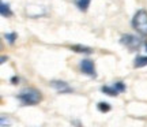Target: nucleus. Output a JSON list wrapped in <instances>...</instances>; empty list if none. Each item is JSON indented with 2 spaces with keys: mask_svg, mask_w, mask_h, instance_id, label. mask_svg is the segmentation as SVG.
Returning a JSON list of instances; mask_svg holds the SVG:
<instances>
[{
  "mask_svg": "<svg viewBox=\"0 0 147 127\" xmlns=\"http://www.w3.org/2000/svg\"><path fill=\"white\" fill-rule=\"evenodd\" d=\"M144 66H147V56H140V55L136 56L135 62H134V67L135 69H142Z\"/></svg>",
  "mask_w": 147,
  "mask_h": 127,
  "instance_id": "obj_10",
  "label": "nucleus"
},
{
  "mask_svg": "<svg viewBox=\"0 0 147 127\" xmlns=\"http://www.w3.org/2000/svg\"><path fill=\"white\" fill-rule=\"evenodd\" d=\"M132 27L140 36H147V11L139 10L132 18Z\"/></svg>",
  "mask_w": 147,
  "mask_h": 127,
  "instance_id": "obj_2",
  "label": "nucleus"
},
{
  "mask_svg": "<svg viewBox=\"0 0 147 127\" xmlns=\"http://www.w3.org/2000/svg\"><path fill=\"white\" fill-rule=\"evenodd\" d=\"M79 70L80 73L84 75H87L90 78H97V71H95L94 62L91 59H83L79 63Z\"/></svg>",
  "mask_w": 147,
  "mask_h": 127,
  "instance_id": "obj_4",
  "label": "nucleus"
},
{
  "mask_svg": "<svg viewBox=\"0 0 147 127\" xmlns=\"http://www.w3.org/2000/svg\"><path fill=\"white\" fill-rule=\"evenodd\" d=\"M71 51H74V52L76 53H84V55H91L93 53V49L90 47H86V45H80V44H78V45H71Z\"/></svg>",
  "mask_w": 147,
  "mask_h": 127,
  "instance_id": "obj_6",
  "label": "nucleus"
},
{
  "mask_svg": "<svg viewBox=\"0 0 147 127\" xmlns=\"http://www.w3.org/2000/svg\"><path fill=\"white\" fill-rule=\"evenodd\" d=\"M90 3H91V0H75V5H76L78 10L82 11V12H86V11L89 10Z\"/></svg>",
  "mask_w": 147,
  "mask_h": 127,
  "instance_id": "obj_8",
  "label": "nucleus"
},
{
  "mask_svg": "<svg viewBox=\"0 0 147 127\" xmlns=\"http://www.w3.org/2000/svg\"><path fill=\"white\" fill-rule=\"evenodd\" d=\"M113 86L119 90V93H124V92H125V89H127L125 84H124L123 81H117V82H115V84H113Z\"/></svg>",
  "mask_w": 147,
  "mask_h": 127,
  "instance_id": "obj_13",
  "label": "nucleus"
},
{
  "mask_svg": "<svg viewBox=\"0 0 147 127\" xmlns=\"http://www.w3.org/2000/svg\"><path fill=\"white\" fill-rule=\"evenodd\" d=\"M49 85L52 86L53 89H56L59 93H74V89L69 86L67 82H64V81H57V79H53L49 82Z\"/></svg>",
  "mask_w": 147,
  "mask_h": 127,
  "instance_id": "obj_5",
  "label": "nucleus"
},
{
  "mask_svg": "<svg viewBox=\"0 0 147 127\" xmlns=\"http://www.w3.org/2000/svg\"><path fill=\"white\" fill-rule=\"evenodd\" d=\"M143 45H144V48H146V51H147V40L144 42H143Z\"/></svg>",
  "mask_w": 147,
  "mask_h": 127,
  "instance_id": "obj_16",
  "label": "nucleus"
},
{
  "mask_svg": "<svg viewBox=\"0 0 147 127\" xmlns=\"http://www.w3.org/2000/svg\"><path fill=\"white\" fill-rule=\"evenodd\" d=\"M97 108H98L100 112L105 113V112H109L110 109H112V105H110L109 103H106V101H100V103L97 104Z\"/></svg>",
  "mask_w": 147,
  "mask_h": 127,
  "instance_id": "obj_11",
  "label": "nucleus"
},
{
  "mask_svg": "<svg viewBox=\"0 0 147 127\" xmlns=\"http://www.w3.org/2000/svg\"><path fill=\"white\" fill-rule=\"evenodd\" d=\"M0 14H1L3 18H10V16L14 15V12H12L10 8V4H8V3H4V1L0 3Z\"/></svg>",
  "mask_w": 147,
  "mask_h": 127,
  "instance_id": "obj_7",
  "label": "nucleus"
},
{
  "mask_svg": "<svg viewBox=\"0 0 147 127\" xmlns=\"http://www.w3.org/2000/svg\"><path fill=\"white\" fill-rule=\"evenodd\" d=\"M120 44L129 49V52H138L142 47V40L134 34H123L120 37Z\"/></svg>",
  "mask_w": 147,
  "mask_h": 127,
  "instance_id": "obj_3",
  "label": "nucleus"
},
{
  "mask_svg": "<svg viewBox=\"0 0 147 127\" xmlns=\"http://www.w3.org/2000/svg\"><path fill=\"white\" fill-rule=\"evenodd\" d=\"M4 38L7 40V42L8 44H15V41H16V38H18V34H16L15 32H12V33H5L4 34Z\"/></svg>",
  "mask_w": 147,
  "mask_h": 127,
  "instance_id": "obj_12",
  "label": "nucleus"
},
{
  "mask_svg": "<svg viewBox=\"0 0 147 127\" xmlns=\"http://www.w3.org/2000/svg\"><path fill=\"white\" fill-rule=\"evenodd\" d=\"M16 98L19 100L23 107H29V105H37L42 101V94L40 90L34 89V88H26L16 94Z\"/></svg>",
  "mask_w": 147,
  "mask_h": 127,
  "instance_id": "obj_1",
  "label": "nucleus"
},
{
  "mask_svg": "<svg viewBox=\"0 0 147 127\" xmlns=\"http://www.w3.org/2000/svg\"><path fill=\"white\" fill-rule=\"evenodd\" d=\"M7 59H8V58H7V56H1V62H0V63H1V64H4V63H5V60H7Z\"/></svg>",
  "mask_w": 147,
  "mask_h": 127,
  "instance_id": "obj_15",
  "label": "nucleus"
},
{
  "mask_svg": "<svg viewBox=\"0 0 147 127\" xmlns=\"http://www.w3.org/2000/svg\"><path fill=\"white\" fill-rule=\"evenodd\" d=\"M101 92H102L104 94L110 96V97H115V96L119 94V90L116 89L115 86H108V85H105V86H101Z\"/></svg>",
  "mask_w": 147,
  "mask_h": 127,
  "instance_id": "obj_9",
  "label": "nucleus"
},
{
  "mask_svg": "<svg viewBox=\"0 0 147 127\" xmlns=\"http://www.w3.org/2000/svg\"><path fill=\"white\" fill-rule=\"evenodd\" d=\"M10 82L12 85H18V84H19V78H18V77L15 75V77H12V78L10 79Z\"/></svg>",
  "mask_w": 147,
  "mask_h": 127,
  "instance_id": "obj_14",
  "label": "nucleus"
}]
</instances>
